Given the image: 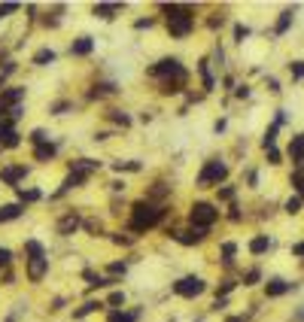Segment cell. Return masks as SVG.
<instances>
[{
    "label": "cell",
    "instance_id": "6da1fadb",
    "mask_svg": "<svg viewBox=\"0 0 304 322\" xmlns=\"http://www.w3.org/2000/svg\"><path fill=\"white\" fill-rule=\"evenodd\" d=\"M162 10L168 12V30H170V36L182 40V36L192 34L195 18L188 16V12H192V6H162Z\"/></svg>",
    "mask_w": 304,
    "mask_h": 322
},
{
    "label": "cell",
    "instance_id": "7a4b0ae2",
    "mask_svg": "<svg viewBox=\"0 0 304 322\" xmlns=\"http://www.w3.org/2000/svg\"><path fill=\"white\" fill-rule=\"evenodd\" d=\"M162 216H164V210L152 207L149 200H137V204L131 207V228H134V231H146V228H156V225L162 222Z\"/></svg>",
    "mask_w": 304,
    "mask_h": 322
},
{
    "label": "cell",
    "instance_id": "3957f363",
    "mask_svg": "<svg viewBox=\"0 0 304 322\" xmlns=\"http://www.w3.org/2000/svg\"><path fill=\"white\" fill-rule=\"evenodd\" d=\"M216 219H219V210H216L213 204H207V200H198V204H192V213H188V222H192V225L210 228Z\"/></svg>",
    "mask_w": 304,
    "mask_h": 322
},
{
    "label": "cell",
    "instance_id": "277c9868",
    "mask_svg": "<svg viewBox=\"0 0 304 322\" xmlns=\"http://www.w3.org/2000/svg\"><path fill=\"white\" fill-rule=\"evenodd\" d=\"M225 176H228V168L222 164V161H216V158H213V161H207L204 170L198 174V186H201V188H207L210 182H219V180H225Z\"/></svg>",
    "mask_w": 304,
    "mask_h": 322
},
{
    "label": "cell",
    "instance_id": "5b68a950",
    "mask_svg": "<svg viewBox=\"0 0 304 322\" xmlns=\"http://www.w3.org/2000/svg\"><path fill=\"white\" fill-rule=\"evenodd\" d=\"M204 289H207V283H204L201 276H182V280H176V283H174V292L182 295V298H198Z\"/></svg>",
    "mask_w": 304,
    "mask_h": 322
},
{
    "label": "cell",
    "instance_id": "8992f818",
    "mask_svg": "<svg viewBox=\"0 0 304 322\" xmlns=\"http://www.w3.org/2000/svg\"><path fill=\"white\" fill-rule=\"evenodd\" d=\"M182 73V64L176 61V58H162L156 67H149V76H180Z\"/></svg>",
    "mask_w": 304,
    "mask_h": 322
},
{
    "label": "cell",
    "instance_id": "52a82bcc",
    "mask_svg": "<svg viewBox=\"0 0 304 322\" xmlns=\"http://www.w3.org/2000/svg\"><path fill=\"white\" fill-rule=\"evenodd\" d=\"M174 237L180 240L182 246H195V244H201V240L207 237V228H198V225H188L186 231H176Z\"/></svg>",
    "mask_w": 304,
    "mask_h": 322
},
{
    "label": "cell",
    "instance_id": "ba28073f",
    "mask_svg": "<svg viewBox=\"0 0 304 322\" xmlns=\"http://www.w3.org/2000/svg\"><path fill=\"white\" fill-rule=\"evenodd\" d=\"M46 270H49V258H30L28 262V276L34 280V283H40V280L46 276Z\"/></svg>",
    "mask_w": 304,
    "mask_h": 322
},
{
    "label": "cell",
    "instance_id": "9c48e42d",
    "mask_svg": "<svg viewBox=\"0 0 304 322\" xmlns=\"http://www.w3.org/2000/svg\"><path fill=\"white\" fill-rule=\"evenodd\" d=\"M24 98V88H10V92H0V110H12V106H18V100Z\"/></svg>",
    "mask_w": 304,
    "mask_h": 322
},
{
    "label": "cell",
    "instance_id": "30bf717a",
    "mask_svg": "<svg viewBox=\"0 0 304 322\" xmlns=\"http://www.w3.org/2000/svg\"><path fill=\"white\" fill-rule=\"evenodd\" d=\"M289 155H292V161L298 168H304V134H298V137H292V146H289Z\"/></svg>",
    "mask_w": 304,
    "mask_h": 322
},
{
    "label": "cell",
    "instance_id": "8fae6325",
    "mask_svg": "<svg viewBox=\"0 0 304 322\" xmlns=\"http://www.w3.org/2000/svg\"><path fill=\"white\" fill-rule=\"evenodd\" d=\"M76 228H80V216H76V213H70V216H64L58 222V234H64V237H70Z\"/></svg>",
    "mask_w": 304,
    "mask_h": 322
},
{
    "label": "cell",
    "instance_id": "7c38bea8",
    "mask_svg": "<svg viewBox=\"0 0 304 322\" xmlns=\"http://www.w3.org/2000/svg\"><path fill=\"white\" fill-rule=\"evenodd\" d=\"M24 174H28V168H4V170H0V180H4L6 186H16Z\"/></svg>",
    "mask_w": 304,
    "mask_h": 322
},
{
    "label": "cell",
    "instance_id": "4fadbf2b",
    "mask_svg": "<svg viewBox=\"0 0 304 322\" xmlns=\"http://www.w3.org/2000/svg\"><path fill=\"white\" fill-rule=\"evenodd\" d=\"M292 289V283H286V280H271V283H264V292H268L271 298H277V295H286Z\"/></svg>",
    "mask_w": 304,
    "mask_h": 322
},
{
    "label": "cell",
    "instance_id": "5bb4252c",
    "mask_svg": "<svg viewBox=\"0 0 304 322\" xmlns=\"http://www.w3.org/2000/svg\"><path fill=\"white\" fill-rule=\"evenodd\" d=\"M268 246H271L268 234H258V237H252V240H250V252H252V256H262V252H268Z\"/></svg>",
    "mask_w": 304,
    "mask_h": 322
},
{
    "label": "cell",
    "instance_id": "9a60e30c",
    "mask_svg": "<svg viewBox=\"0 0 304 322\" xmlns=\"http://www.w3.org/2000/svg\"><path fill=\"white\" fill-rule=\"evenodd\" d=\"M116 12H122L119 4H98V6H94V16H100V18H106V22L116 18Z\"/></svg>",
    "mask_w": 304,
    "mask_h": 322
},
{
    "label": "cell",
    "instance_id": "2e32d148",
    "mask_svg": "<svg viewBox=\"0 0 304 322\" xmlns=\"http://www.w3.org/2000/svg\"><path fill=\"white\" fill-rule=\"evenodd\" d=\"M94 49V43H92V36H80L76 43L70 46V55H88Z\"/></svg>",
    "mask_w": 304,
    "mask_h": 322
},
{
    "label": "cell",
    "instance_id": "e0dca14e",
    "mask_svg": "<svg viewBox=\"0 0 304 322\" xmlns=\"http://www.w3.org/2000/svg\"><path fill=\"white\" fill-rule=\"evenodd\" d=\"M292 16H295V10H286V12H280V18H277V24H274V34H277V36H283V34L289 30V24H292Z\"/></svg>",
    "mask_w": 304,
    "mask_h": 322
},
{
    "label": "cell",
    "instance_id": "ac0fdd59",
    "mask_svg": "<svg viewBox=\"0 0 304 322\" xmlns=\"http://www.w3.org/2000/svg\"><path fill=\"white\" fill-rule=\"evenodd\" d=\"M22 216V204H4L0 207V222H12Z\"/></svg>",
    "mask_w": 304,
    "mask_h": 322
},
{
    "label": "cell",
    "instance_id": "d6986e66",
    "mask_svg": "<svg viewBox=\"0 0 304 322\" xmlns=\"http://www.w3.org/2000/svg\"><path fill=\"white\" fill-rule=\"evenodd\" d=\"M34 158H36V161H52V158H55V146H52V143L36 146V149H34Z\"/></svg>",
    "mask_w": 304,
    "mask_h": 322
},
{
    "label": "cell",
    "instance_id": "ffe728a7",
    "mask_svg": "<svg viewBox=\"0 0 304 322\" xmlns=\"http://www.w3.org/2000/svg\"><path fill=\"white\" fill-rule=\"evenodd\" d=\"M104 304L100 301H86L80 310H73V319H82V316H88V313H94V310H100Z\"/></svg>",
    "mask_w": 304,
    "mask_h": 322
},
{
    "label": "cell",
    "instance_id": "44dd1931",
    "mask_svg": "<svg viewBox=\"0 0 304 322\" xmlns=\"http://www.w3.org/2000/svg\"><path fill=\"white\" fill-rule=\"evenodd\" d=\"M52 61H55V52H52V49H40V52L34 55V64H36V67H46V64H52Z\"/></svg>",
    "mask_w": 304,
    "mask_h": 322
},
{
    "label": "cell",
    "instance_id": "7402d4cb",
    "mask_svg": "<svg viewBox=\"0 0 304 322\" xmlns=\"http://www.w3.org/2000/svg\"><path fill=\"white\" fill-rule=\"evenodd\" d=\"M16 134V128H12V118H0V143L4 140H10Z\"/></svg>",
    "mask_w": 304,
    "mask_h": 322
},
{
    "label": "cell",
    "instance_id": "603a6c76",
    "mask_svg": "<svg viewBox=\"0 0 304 322\" xmlns=\"http://www.w3.org/2000/svg\"><path fill=\"white\" fill-rule=\"evenodd\" d=\"M119 88L112 86V82H100V86H94V92H92V98H104V94H116Z\"/></svg>",
    "mask_w": 304,
    "mask_h": 322
},
{
    "label": "cell",
    "instance_id": "cb8c5ba5",
    "mask_svg": "<svg viewBox=\"0 0 304 322\" xmlns=\"http://www.w3.org/2000/svg\"><path fill=\"white\" fill-rule=\"evenodd\" d=\"M24 250H28V256H30V258H46L43 246L36 244V240H28V244H24Z\"/></svg>",
    "mask_w": 304,
    "mask_h": 322
},
{
    "label": "cell",
    "instance_id": "d4e9b609",
    "mask_svg": "<svg viewBox=\"0 0 304 322\" xmlns=\"http://www.w3.org/2000/svg\"><path fill=\"white\" fill-rule=\"evenodd\" d=\"M137 319V310H131V313H119V310H112L110 313V322H134Z\"/></svg>",
    "mask_w": 304,
    "mask_h": 322
},
{
    "label": "cell",
    "instance_id": "484cf974",
    "mask_svg": "<svg viewBox=\"0 0 304 322\" xmlns=\"http://www.w3.org/2000/svg\"><path fill=\"white\" fill-rule=\"evenodd\" d=\"M277 128H280V125L274 122V125L268 128V131H264V137H262V146H264V149H271V146H274V137H277Z\"/></svg>",
    "mask_w": 304,
    "mask_h": 322
},
{
    "label": "cell",
    "instance_id": "4316f807",
    "mask_svg": "<svg viewBox=\"0 0 304 322\" xmlns=\"http://www.w3.org/2000/svg\"><path fill=\"white\" fill-rule=\"evenodd\" d=\"M198 70H201V79H204V88L210 92L216 82H213V76H210V70H207V61H201V64H198Z\"/></svg>",
    "mask_w": 304,
    "mask_h": 322
},
{
    "label": "cell",
    "instance_id": "83f0119b",
    "mask_svg": "<svg viewBox=\"0 0 304 322\" xmlns=\"http://www.w3.org/2000/svg\"><path fill=\"white\" fill-rule=\"evenodd\" d=\"M234 252H238V246H234V244H222V262H225V264H232V262H234Z\"/></svg>",
    "mask_w": 304,
    "mask_h": 322
},
{
    "label": "cell",
    "instance_id": "f1b7e54d",
    "mask_svg": "<svg viewBox=\"0 0 304 322\" xmlns=\"http://www.w3.org/2000/svg\"><path fill=\"white\" fill-rule=\"evenodd\" d=\"M18 198L22 200H40L43 194H40V188H18Z\"/></svg>",
    "mask_w": 304,
    "mask_h": 322
},
{
    "label": "cell",
    "instance_id": "f546056e",
    "mask_svg": "<svg viewBox=\"0 0 304 322\" xmlns=\"http://www.w3.org/2000/svg\"><path fill=\"white\" fill-rule=\"evenodd\" d=\"M30 143H34V146H43V143H49V134H46L43 128H36V131L30 134Z\"/></svg>",
    "mask_w": 304,
    "mask_h": 322
},
{
    "label": "cell",
    "instance_id": "4dcf8cb0",
    "mask_svg": "<svg viewBox=\"0 0 304 322\" xmlns=\"http://www.w3.org/2000/svg\"><path fill=\"white\" fill-rule=\"evenodd\" d=\"M110 116H112V122H119L122 128H128V125H131V116H125V112H119V110H112Z\"/></svg>",
    "mask_w": 304,
    "mask_h": 322
},
{
    "label": "cell",
    "instance_id": "1f68e13d",
    "mask_svg": "<svg viewBox=\"0 0 304 322\" xmlns=\"http://www.w3.org/2000/svg\"><path fill=\"white\" fill-rule=\"evenodd\" d=\"M286 213H292V216L301 213V198H289V200H286Z\"/></svg>",
    "mask_w": 304,
    "mask_h": 322
},
{
    "label": "cell",
    "instance_id": "d6a6232c",
    "mask_svg": "<svg viewBox=\"0 0 304 322\" xmlns=\"http://www.w3.org/2000/svg\"><path fill=\"white\" fill-rule=\"evenodd\" d=\"M112 168H116V170H140V164H137V161H116Z\"/></svg>",
    "mask_w": 304,
    "mask_h": 322
},
{
    "label": "cell",
    "instance_id": "836d02e7",
    "mask_svg": "<svg viewBox=\"0 0 304 322\" xmlns=\"http://www.w3.org/2000/svg\"><path fill=\"white\" fill-rule=\"evenodd\" d=\"M258 276H262V274H258L256 268H252V270H246V276H244V286H256V283H258Z\"/></svg>",
    "mask_w": 304,
    "mask_h": 322
},
{
    "label": "cell",
    "instance_id": "e575fe53",
    "mask_svg": "<svg viewBox=\"0 0 304 322\" xmlns=\"http://www.w3.org/2000/svg\"><path fill=\"white\" fill-rule=\"evenodd\" d=\"M244 36H250V28L238 24V28H234V40H238V43H244Z\"/></svg>",
    "mask_w": 304,
    "mask_h": 322
},
{
    "label": "cell",
    "instance_id": "d590c367",
    "mask_svg": "<svg viewBox=\"0 0 304 322\" xmlns=\"http://www.w3.org/2000/svg\"><path fill=\"white\" fill-rule=\"evenodd\" d=\"M10 262H12V252H10V250H4V246H0V268H6Z\"/></svg>",
    "mask_w": 304,
    "mask_h": 322
},
{
    "label": "cell",
    "instance_id": "8d00e7d4",
    "mask_svg": "<svg viewBox=\"0 0 304 322\" xmlns=\"http://www.w3.org/2000/svg\"><path fill=\"white\" fill-rule=\"evenodd\" d=\"M289 70H292V76H295V79H298V76H304V64H301V61H292V64H289Z\"/></svg>",
    "mask_w": 304,
    "mask_h": 322
},
{
    "label": "cell",
    "instance_id": "74e56055",
    "mask_svg": "<svg viewBox=\"0 0 304 322\" xmlns=\"http://www.w3.org/2000/svg\"><path fill=\"white\" fill-rule=\"evenodd\" d=\"M264 152H268V164H280V152L271 146V149H264Z\"/></svg>",
    "mask_w": 304,
    "mask_h": 322
},
{
    "label": "cell",
    "instance_id": "f35d334b",
    "mask_svg": "<svg viewBox=\"0 0 304 322\" xmlns=\"http://www.w3.org/2000/svg\"><path fill=\"white\" fill-rule=\"evenodd\" d=\"M10 73H16V61H6V64H4V70H0V76H4V79H6Z\"/></svg>",
    "mask_w": 304,
    "mask_h": 322
},
{
    "label": "cell",
    "instance_id": "ab89813d",
    "mask_svg": "<svg viewBox=\"0 0 304 322\" xmlns=\"http://www.w3.org/2000/svg\"><path fill=\"white\" fill-rule=\"evenodd\" d=\"M18 143H22V140H18V134H12L10 140H4V143H0V146H6V149H16Z\"/></svg>",
    "mask_w": 304,
    "mask_h": 322
},
{
    "label": "cell",
    "instance_id": "60d3db41",
    "mask_svg": "<svg viewBox=\"0 0 304 322\" xmlns=\"http://www.w3.org/2000/svg\"><path fill=\"white\" fill-rule=\"evenodd\" d=\"M162 194H168V186L164 182H158L156 188H152V198H162Z\"/></svg>",
    "mask_w": 304,
    "mask_h": 322
},
{
    "label": "cell",
    "instance_id": "b9f144b4",
    "mask_svg": "<svg viewBox=\"0 0 304 322\" xmlns=\"http://www.w3.org/2000/svg\"><path fill=\"white\" fill-rule=\"evenodd\" d=\"M234 289V283H232V280H222V286H219V292L222 295H228V292H232Z\"/></svg>",
    "mask_w": 304,
    "mask_h": 322
},
{
    "label": "cell",
    "instance_id": "7bdbcfd3",
    "mask_svg": "<svg viewBox=\"0 0 304 322\" xmlns=\"http://www.w3.org/2000/svg\"><path fill=\"white\" fill-rule=\"evenodd\" d=\"M219 198H225V200H232V198H234V188H232V186H225V188L219 192Z\"/></svg>",
    "mask_w": 304,
    "mask_h": 322
},
{
    "label": "cell",
    "instance_id": "ee69618b",
    "mask_svg": "<svg viewBox=\"0 0 304 322\" xmlns=\"http://www.w3.org/2000/svg\"><path fill=\"white\" fill-rule=\"evenodd\" d=\"M122 301H125V295H122V292H112V295H110V304H112V307L122 304Z\"/></svg>",
    "mask_w": 304,
    "mask_h": 322
},
{
    "label": "cell",
    "instance_id": "f6af8a7d",
    "mask_svg": "<svg viewBox=\"0 0 304 322\" xmlns=\"http://www.w3.org/2000/svg\"><path fill=\"white\" fill-rule=\"evenodd\" d=\"M86 228H88L92 234H98V231H100V222H94V219H88V222H86Z\"/></svg>",
    "mask_w": 304,
    "mask_h": 322
},
{
    "label": "cell",
    "instance_id": "bcb514c9",
    "mask_svg": "<svg viewBox=\"0 0 304 322\" xmlns=\"http://www.w3.org/2000/svg\"><path fill=\"white\" fill-rule=\"evenodd\" d=\"M292 256H295V258H304V244H295V246H292Z\"/></svg>",
    "mask_w": 304,
    "mask_h": 322
},
{
    "label": "cell",
    "instance_id": "7dc6e473",
    "mask_svg": "<svg viewBox=\"0 0 304 322\" xmlns=\"http://www.w3.org/2000/svg\"><path fill=\"white\" fill-rule=\"evenodd\" d=\"M64 110H70V104H55V106H52V112H55V116H61Z\"/></svg>",
    "mask_w": 304,
    "mask_h": 322
},
{
    "label": "cell",
    "instance_id": "c3c4849f",
    "mask_svg": "<svg viewBox=\"0 0 304 322\" xmlns=\"http://www.w3.org/2000/svg\"><path fill=\"white\" fill-rule=\"evenodd\" d=\"M110 274H125V264H110Z\"/></svg>",
    "mask_w": 304,
    "mask_h": 322
},
{
    "label": "cell",
    "instance_id": "681fc988",
    "mask_svg": "<svg viewBox=\"0 0 304 322\" xmlns=\"http://www.w3.org/2000/svg\"><path fill=\"white\" fill-rule=\"evenodd\" d=\"M228 322H246V319L244 316H234V319H228Z\"/></svg>",
    "mask_w": 304,
    "mask_h": 322
},
{
    "label": "cell",
    "instance_id": "f907efd6",
    "mask_svg": "<svg viewBox=\"0 0 304 322\" xmlns=\"http://www.w3.org/2000/svg\"><path fill=\"white\" fill-rule=\"evenodd\" d=\"M0 18H4V16H0Z\"/></svg>",
    "mask_w": 304,
    "mask_h": 322
},
{
    "label": "cell",
    "instance_id": "816d5d0a",
    "mask_svg": "<svg viewBox=\"0 0 304 322\" xmlns=\"http://www.w3.org/2000/svg\"><path fill=\"white\" fill-rule=\"evenodd\" d=\"M301 316H304V313H301Z\"/></svg>",
    "mask_w": 304,
    "mask_h": 322
}]
</instances>
